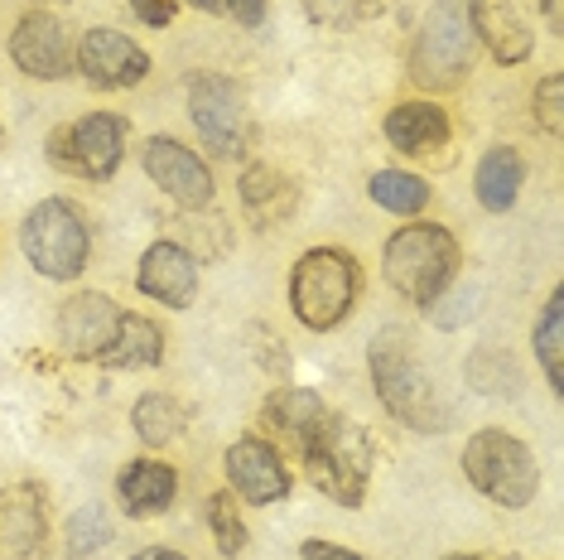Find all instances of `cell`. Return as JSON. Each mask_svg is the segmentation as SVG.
Returning <instances> with one entry per match:
<instances>
[{
	"label": "cell",
	"mask_w": 564,
	"mask_h": 560,
	"mask_svg": "<svg viewBox=\"0 0 564 560\" xmlns=\"http://www.w3.org/2000/svg\"><path fill=\"white\" fill-rule=\"evenodd\" d=\"M371 381H377V397L381 406L410 426L415 435H440L444 430V401L440 391H434L430 373L420 367L415 348H410L405 329H381L377 338H371Z\"/></svg>",
	"instance_id": "obj_1"
},
{
	"label": "cell",
	"mask_w": 564,
	"mask_h": 560,
	"mask_svg": "<svg viewBox=\"0 0 564 560\" xmlns=\"http://www.w3.org/2000/svg\"><path fill=\"white\" fill-rule=\"evenodd\" d=\"M304 474L324 498L338 507H362L367 478H371V435L348 416H324L314 426V435L300 444Z\"/></svg>",
	"instance_id": "obj_2"
},
{
	"label": "cell",
	"mask_w": 564,
	"mask_h": 560,
	"mask_svg": "<svg viewBox=\"0 0 564 560\" xmlns=\"http://www.w3.org/2000/svg\"><path fill=\"white\" fill-rule=\"evenodd\" d=\"M458 241L448 227L440 223H405L395 227L387 241V257H381V271H387L391 290L405 295L410 304H430L434 295H444L458 276Z\"/></svg>",
	"instance_id": "obj_3"
},
{
	"label": "cell",
	"mask_w": 564,
	"mask_h": 560,
	"mask_svg": "<svg viewBox=\"0 0 564 560\" xmlns=\"http://www.w3.org/2000/svg\"><path fill=\"white\" fill-rule=\"evenodd\" d=\"M357 290H362V271L343 247H314L294 261L290 271V310L294 320L314 334H328L352 314Z\"/></svg>",
	"instance_id": "obj_4"
},
{
	"label": "cell",
	"mask_w": 564,
	"mask_h": 560,
	"mask_svg": "<svg viewBox=\"0 0 564 560\" xmlns=\"http://www.w3.org/2000/svg\"><path fill=\"white\" fill-rule=\"evenodd\" d=\"M473 0H434L425 24H420L415 44H410V78L430 93H448L468 78L473 58H478V40L468 24Z\"/></svg>",
	"instance_id": "obj_5"
},
{
	"label": "cell",
	"mask_w": 564,
	"mask_h": 560,
	"mask_svg": "<svg viewBox=\"0 0 564 560\" xmlns=\"http://www.w3.org/2000/svg\"><path fill=\"white\" fill-rule=\"evenodd\" d=\"M464 474L497 507H531V498L541 493V464H535L531 444L497 426L478 430L464 444Z\"/></svg>",
	"instance_id": "obj_6"
},
{
	"label": "cell",
	"mask_w": 564,
	"mask_h": 560,
	"mask_svg": "<svg viewBox=\"0 0 564 560\" xmlns=\"http://www.w3.org/2000/svg\"><path fill=\"white\" fill-rule=\"evenodd\" d=\"M87 223L68 198H44L20 223V251L44 280H78L87 266Z\"/></svg>",
	"instance_id": "obj_7"
},
{
	"label": "cell",
	"mask_w": 564,
	"mask_h": 560,
	"mask_svg": "<svg viewBox=\"0 0 564 560\" xmlns=\"http://www.w3.org/2000/svg\"><path fill=\"white\" fill-rule=\"evenodd\" d=\"M188 117H194L203 146L217 160H247L256 146V126L247 97L223 73H188Z\"/></svg>",
	"instance_id": "obj_8"
},
{
	"label": "cell",
	"mask_w": 564,
	"mask_h": 560,
	"mask_svg": "<svg viewBox=\"0 0 564 560\" xmlns=\"http://www.w3.org/2000/svg\"><path fill=\"white\" fill-rule=\"evenodd\" d=\"M121 155H126V117H117V111H93V117L58 126L48 136V164L63 174H78L87 184L111 180Z\"/></svg>",
	"instance_id": "obj_9"
},
{
	"label": "cell",
	"mask_w": 564,
	"mask_h": 560,
	"mask_svg": "<svg viewBox=\"0 0 564 560\" xmlns=\"http://www.w3.org/2000/svg\"><path fill=\"white\" fill-rule=\"evenodd\" d=\"M73 68H78L93 87H111V93H121V87L145 83L150 54L131 40V34L97 24V30H87L83 40L73 44Z\"/></svg>",
	"instance_id": "obj_10"
},
{
	"label": "cell",
	"mask_w": 564,
	"mask_h": 560,
	"mask_svg": "<svg viewBox=\"0 0 564 560\" xmlns=\"http://www.w3.org/2000/svg\"><path fill=\"white\" fill-rule=\"evenodd\" d=\"M10 58H15V68L30 73V78L58 83L73 73V40L58 15L30 10V15H20V24L10 30Z\"/></svg>",
	"instance_id": "obj_11"
},
{
	"label": "cell",
	"mask_w": 564,
	"mask_h": 560,
	"mask_svg": "<svg viewBox=\"0 0 564 560\" xmlns=\"http://www.w3.org/2000/svg\"><path fill=\"white\" fill-rule=\"evenodd\" d=\"M227 483L251 507H271L280 498H290V469L280 460L275 444L261 435L232 440V450H227Z\"/></svg>",
	"instance_id": "obj_12"
},
{
	"label": "cell",
	"mask_w": 564,
	"mask_h": 560,
	"mask_svg": "<svg viewBox=\"0 0 564 560\" xmlns=\"http://www.w3.org/2000/svg\"><path fill=\"white\" fill-rule=\"evenodd\" d=\"M140 164H145V174L178 203V208H208V203H213V174H208V164H203L188 146H178V140H170V136L145 140V150H140Z\"/></svg>",
	"instance_id": "obj_13"
},
{
	"label": "cell",
	"mask_w": 564,
	"mask_h": 560,
	"mask_svg": "<svg viewBox=\"0 0 564 560\" xmlns=\"http://www.w3.org/2000/svg\"><path fill=\"white\" fill-rule=\"evenodd\" d=\"M121 320H126V310L117 300L87 290V295H73L58 310V343L73 353V358L101 363L107 348L117 343V334H121Z\"/></svg>",
	"instance_id": "obj_14"
},
{
	"label": "cell",
	"mask_w": 564,
	"mask_h": 560,
	"mask_svg": "<svg viewBox=\"0 0 564 560\" xmlns=\"http://www.w3.org/2000/svg\"><path fill=\"white\" fill-rule=\"evenodd\" d=\"M48 541V507L34 483L0 488V560H40Z\"/></svg>",
	"instance_id": "obj_15"
},
{
	"label": "cell",
	"mask_w": 564,
	"mask_h": 560,
	"mask_svg": "<svg viewBox=\"0 0 564 560\" xmlns=\"http://www.w3.org/2000/svg\"><path fill=\"white\" fill-rule=\"evenodd\" d=\"M468 24H473V40L492 54V63H502V68H517V63L535 54L531 20L521 15L517 0H473Z\"/></svg>",
	"instance_id": "obj_16"
},
{
	"label": "cell",
	"mask_w": 564,
	"mask_h": 560,
	"mask_svg": "<svg viewBox=\"0 0 564 560\" xmlns=\"http://www.w3.org/2000/svg\"><path fill=\"white\" fill-rule=\"evenodd\" d=\"M135 286L150 300L170 304V310H188L198 300V261L188 257L178 241L160 237L155 247H145V257L135 266Z\"/></svg>",
	"instance_id": "obj_17"
},
{
	"label": "cell",
	"mask_w": 564,
	"mask_h": 560,
	"mask_svg": "<svg viewBox=\"0 0 564 560\" xmlns=\"http://www.w3.org/2000/svg\"><path fill=\"white\" fill-rule=\"evenodd\" d=\"M387 140L410 160H440L448 150V140H454V121H448L444 107L415 97L387 111Z\"/></svg>",
	"instance_id": "obj_18"
},
{
	"label": "cell",
	"mask_w": 564,
	"mask_h": 560,
	"mask_svg": "<svg viewBox=\"0 0 564 560\" xmlns=\"http://www.w3.org/2000/svg\"><path fill=\"white\" fill-rule=\"evenodd\" d=\"M237 194H241V208H247L251 227H280L290 218L294 208H300V189H294L290 174H280L275 164H247L237 180Z\"/></svg>",
	"instance_id": "obj_19"
},
{
	"label": "cell",
	"mask_w": 564,
	"mask_h": 560,
	"mask_svg": "<svg viewBox=\"0 0 564 560\" xmlns=\"http://www.w3.org/2000/svg\"><path fill=\"white\" fill-rule=\"evenodd\" d=\"M178 493V474L164 460H131L117 478V498L131 517H160L170 513Z\"/></svg>",
	"instance_id": "obj_20"
},
{
	"label": "cell",
	"mask_w": 564,
	"mask_h": 560,
	"mask_svg": "<svg viewBox=\"0 0 564 560\" xmlns=\"http://www.w3.org/2000/svg\"><path fill=\"white\" fill-rule=\"evenodd\" d=\"M261 416H265V426H271L275 435H285L294 450H300V444L314 435L318 420L328 416V406L318 401V391H310V387H280V391L265 397Z\"/></svg>",
	"instance_id": "obj_21"
},
{
	"label": "cell",
	"mask_w": 564,
	"mask_h": 560,
	"mask_svg": "<svg viewBox=\"0 0 564 560\" xmlns=\"http://www.w3.org/2000/svg\"><path fill=\"white\" fill-rule=\"evenodd\" d=\"M525 184V160L511 146H492L478 160V174H473V189H478V203L487 213H511V203L521 198Z\"/></svg>",
	"instance_id": "obj_22"
},
{
	"label": "cell",
	"mask_w": 564,
	"mask_h": 560,
	"mask_svg": "<svg viewBox=\"0 0 564 560\" xmlns=\"http://www.w3.org/2000/svg\"><path fill=\"white\" fill-rule=\"evenodd\" d=\"M531 353L545 373L550 397H564V290H550L541 320L531 329Z\"/></svg>",
	"instance_id": "obj_23"
},
{
	"label": "cell",
	"mask_w": 564,
	"mask_h": 560,
	"mask_svg": "<svg viewBox=\"0 0 564 560\" xmlns=\"http://www.w3.org/2000/svg\"><path fill=\"white\" fill-rule=\"evenodd\" d=\"M160 363H164V334H160V324H150L145 314H131V310H126L121 334H117V343L107 348L101 367L131 373V367H160Z\"/></svg>",
	"instance_id": "obj_24"
},
{
	"label": "cell",
	"mask_w": 564,
	"mask_h": 560,
	"mask_svg": "<svg viewBox=\"0 0 564 560\" xmlns=\"http://www.w3.org/2000/svg\"><path fill=\"white\" fill-rule=\"evenodd\" d=\"M367 194L377 208L395 213V218H420V213L430 208V184L405 170H377L367 180Z\"/></svg>",
	"instance_id": "obj_25"
},
{
	"label": "cell",
	"mask_w": 564,
	"mask_h": 560,
	"mask_svg": "<svg viewBox=\"0 0 564 560\" xmlns=\"http://www.w3.org/2000/svg\"><path fill=\"white\" fill-rule=\"evenodd\" d=\"M170 241H184V251L194 261L198 257H227V251H232V233H227V223L213 218L208 208H184L178 213Z\"/></svg>",
	"instance_id": "obj_26"
},
{
	"label": "cell",
	"mask_w": 564,
	"mask_h": 560,
	"mask_svg": "<svg viewBox=\"0 0 564 560\" xmlns=\"http://www.w3.org/2000/svg\"><path fill=\"white\" fill-rule=\"evenodd\" d=\"M131 426H135L140 440L160 450V444L178 440V430H184V406H178L170 391H145L131 411Z\"/></svg>",
	"instance_id": "obj_27"
},
{
	"label": "cell",
	"mask_w": 564,
	"mask_h": 560,
	"mask_svg": "<svg viewBox=\"0 0 564 560\" xmlns=\"http://www.w3.org/2000/svg\"><path fill=\"white\" fill-rule=\"evenodd\" d=\"M111 537H117V527H111L107 507L87 503V507H78V513L68 517V556H73V560L101 556V551L111 546Z\"/></svg>",
	"instance_id": "obj_28"
},
{
	"label": "cell",
	"mask_w": 564,
	"mask_h": 560,
	"mask_svg": "<svg viewBox=\"0 0 564 560\" xmlns=\"http://www.w3.org/2000/svg\"><path fill=\"white\" fill-rule=\"evenodd\" d=\"M203 513H208V531H213L217 551H223V556H241V551H247V521H241L237 503L227 498V493H213Z\"/></svg>",
	"instance_id": "obj_29"
},
{
	"label": "cell",
	"mask_w": 564,
	"mask_h": 560,
	"mask_svg": "<svg viewBox=\"0 0 564 560\" xmlns=\"http://www.w3.org/2000/svg\"><path fill=\"white\" fill-rule=\"evenodd\" d=\"M473 387L478 391H492V397H517V367L502 348H482L473 353V367H468Z\"/></svg>",
	"instance_id": "obj_30"
},
{
	"label": "cell",
	"mask_w": 564,
	"mask_h": 560,
	"mask_svg": "<svg viewBox=\"0 0 564 560\" xmlns=\"http://www.w3.org/2000/svg\"><path fill=\"white\" fill-rule=\"evenodd\" d=\"M531 107H535V121H541L550 136L564 131V78H560V73H550V78L535 87V101H531Z\"/></svg>",
	"instance_id": "obj_31"
},
{
	"label": "cell",
	"mask_w": 564,
	"mask_h": 560,
	"mask_svg": "<svg viewBox=\"0 0 564 560\" xmlns=\"http://www.w3.org/2000/svg\"><path fill=\"white\" fill-rule=\"evenodd\" d=\"M367 6L371 0H304V10H310V20L314 24H357L367 15Z\"/></svg>",
	"instance_id": "obj_32"
},
{
	"label": "cell",
	"mask_w": 564,
	"mask_h": 560,
	"mask_svg": "<svg viewBox=\"0 0 564 560\" xmlns=\"http://www.w3.org/2000/svg\"><path fill=\"white\" fill-rule=\"evenodd\" d=\"M203 10H208V15H227V20L247 24V30H256V24L265 20V0H203Z\"/></svg>",
	"instance_id": "obj_33"
},
{
	"label": "cell",
	"mask_w": 564,
	"mask_h": 560,
	"mask_svg": "<svg viewBox=\"0 0 564 560\" xmlns=\"http://www.w3.org/2000/svg\"><path fill=\"white\" fill-rule=\"evenodd\" d=\"M126 6L135 10V20L155 24V30H164V24L174 20V0H126Z\"/></svg>",
	"instance_id": "obj_34"
},
{
	"label": "cell",
	"mask_w": 564,
	"mask_h": 560,
	"mask_svg": "<svg viewBox=\"0 0 564 560\" xmlns=\"http://www.w3.org/2000/svg\"><path fill=\"white\" fill-rule=\"evenodd\" d=\"M300 556H304V560H367V556L348 551V546H333V541H318V537L304 541V546H300Z\"/></svg>",
	"instance_id": "obj_35"
},
{
	"label": "cell",
	"mask_w": 564,
	"mask_h": 560,
	"mask_svg": "<svg viewBox=\"0 0 564 560\" xmlns=\"http://www.w3.org/2000/svg\"><path fill=\"white\" fill-rule=\"evenodd\" d=\"M131 560H188V556H178V551H170V546H145V551H135Z\"/></svg>",
	"instance_id": "obj_36"
},
{
	"label": "cell",
	"mask_w": 564,
	"mask_h": 560,
	"mask_svg": "<svg viewBox=\"0 0 564 560\" xmlns=\"http://www.w3.org/2000/svg\"><path fill=\"white\" fill-rule=\"evenodd\" d=\"M541 10H545V24L555 34H564V20H560V0H541Z\"/></svg>",
	"instance_id": "obj_37"
},
{
	"label": "cell",
	"mask_w": 564,
	"mask_h": 560,
	"mask_svg": "<svg viewBox=\"0 0 564 560\" xmlns=\"http://www.w3.org/2000/svg\"><path fill=\"white\" fill-rule=\"evenodd\" d=\"M444 560H482V556H444Z\"/></svg>",
	"instance_id": "obj_38"
},
{
	"label": "cell",
	"mask_w": 564,
	"mask_h": 560,
	"mask_svg": "<svg viewBox=\"0 0 564 560\" xmlns=\"http://www.w3.org/2000/svg\"><path fill=\"white\" fill-rule=\"evenodd\" d=\"M188 6H198V10H203V0H188Z\"/></svg>",
	"instance_id": "obj_39"
}]
</instances>
